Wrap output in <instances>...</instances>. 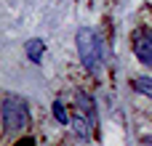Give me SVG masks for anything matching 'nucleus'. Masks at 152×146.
Returning a JSON list of instances; mask_svg holds the SVG:
<instances>
[{"label": "nucleus", "mask_w": 152, "mask_h": 146, "mask_svg": "<svg viewBox=\"0 0 152 146\" xmlns=\"http://www.w3.org/2000/svg\"><path fill=\"white\" fill-rule=\"evenodd\" d=\"M134 88H136L139 93H144V96L152 98V77H136V80H134Z\"/></svg>", "instance_id": "obj_7"}, {"label": "nucleus", "mask_w": 152, "mask_h": 146, "mask_svg": "<svg viewBox=\"0 0 152 146\" xmlns=\"http://www.w3.org/2000/svg\"><path fill=\"white\" fill-rule=\"evenodd\" d=\"M77 114H83V117L88 114V120H91V122H96V114H94V104H91V98H88V96H83V93L77 96Z\"/></svg>", "instance_id": "obj_6"}, {"label": "nucleus", "mask_w": 152, "mask_h": 146, "mask_svg": "<svg viewBox=\"0 0 152 146\" xmlns=\"http://www.w3.org/2000/svg\"><path fill=\"white\" fill-rule=\"evenodd\" d=\"M134 53L142 64L152 66V29H136L134 35Z\"/></svg>", "instance_id": "obj_3"}, {"label": "nucleus", "mask_w": 152, "mask_h": 146, "mask_svg": "<svg viewBox=\"0 0 152 146\" xmlns=\"http://www.w3.org/2000/svg\"><path fill=\"white\" fill-rule=\"evenodd\" d=\"M29 120V112H27V104L21 98H13L8 96L3 101V122H5V133H13V130H21Z\"/></svg>", "instance_id": "obj_2"}, {"label": "nucleus", "mask_w": 152, "mask_h": 146, "mask_svg": "<svg viewBox=\"0 0 152 146\" xmlns=\"http://www.w3.org/2000/svg\"><path fill=\"white\" fill-rule=\"evenodd\" d=\"M24 53H27V59H29L32 64H40V61H43V53H45L43 37H29V40L24 43Z\"/></svg>", "instance_id": "obj_4"}, {"label": "nucleus", "mask_w": 152, "mask_h": 146, "mask_svg": "<svg viewBox=\"0 0 152 146\" xmlns=\"http://www.w3.org/2000/svg\"><path fill=\"white\" fill-rule=\"evenodd\" d=\"M75 43H77V56H80L83 66H86L88 72H96L99 64H102V43H99L96 32H94L91 27H80Z\"/></svg>", "instance_id": "obj_1"}, {"label": "nucleus", "mask_w": 152, "mask_h": 146, "mask_svg": "<svg viewBox=\"0 0 152 146\" xmlns=\"http://www.w3.org/2000/svg\"><path fill=\"white\" fill-rule=\"evenodd\" d=\"M91 125H94V122H91L88 117H83V114H77V117L72 120V128H75V133H77L80 138H88V136H91Z\"/></svg>", "instance_id": "obj_5"}, {"label": "nucleus", "mask_w": 152, "mask_h": 146, "mask_svg": "<svg viewBox=\"0 0 152 146\" xmlns=\"http://www.w3.org/2000/svg\"><path fill=\"white\" fill-rule=\"evenodd\" d=\"M32 144H35L32 138H24V141H19V144H16V146H32Z\"/></svg>", "instance_id": "obj_9"}, {"label": "nucleus", "mask_w": 152, "mask_h": 146, "mask_svg": "<svg viewBox=\"0 0 152 146\" xmlns=\"http://www.w3.org/2000/svg\"><path fill=\"white\" fill-rule=\"evenodd\" d=\"M53 117L64 125V122H69V114H67V109H64V104L61 101H53Z\"/></svg>", "instance_id": "obj_8"}]
</instances>
